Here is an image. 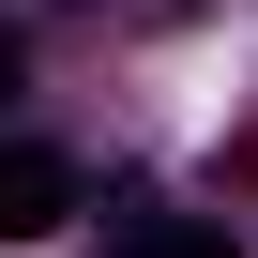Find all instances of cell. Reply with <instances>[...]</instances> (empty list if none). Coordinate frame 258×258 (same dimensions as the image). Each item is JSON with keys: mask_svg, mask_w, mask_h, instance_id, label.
Masks as SVG:
<instances>
[{"mask_svg": "<svg viewBox=\"0 0 258 258\" xmlns=\"http://www.w3.org/2000/svg\"><path fill=\"white\" fill-rule=\"evenodd\" d=\"M61 213H76V167L31 152V137H0V243H46Z\"/></svg>", "mask_w": 258, "mask_h": 258, "instance_id": "6da1fadb", "label": "cell"}, {"mask_svg": "<svg viewBox=\"0 0 258 258\" xmlns=\"http://www.w3.org/2000/svg\"><path fill=\"white\" fill-rule=\"evenodd\" d=\"M121 258H243V243L198 228V213H137V228H121Z\"/></svg>", "mask_w": 258, "mask_h": 258, "instance_id": "7a4b0ae2", "label": "cell"}, {"mask_svg": "<svg viewBox=\"0 0 258 258\" xmlns=\"http://www.w3.org/2000/svg\"><path fill=\"white\" fill-rule=\"evenodd\" d=\"M16 76H31V46H16V31H0V106H16Z\"/></svg>", "mask_w": 258, "mask_h": 258, "instance_id": "3957f363", "label": "cell"}]
</instances>
